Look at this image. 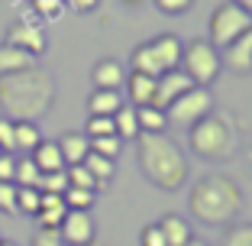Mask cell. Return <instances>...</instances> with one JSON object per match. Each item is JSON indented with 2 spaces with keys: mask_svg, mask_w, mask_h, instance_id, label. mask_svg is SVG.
I'll list each match as a JSON object with an SVG mask.
<instances>
[{
  "mask_svg": "<svg viewBox=\"0 0 252 246\" xmlns=\"http://www.w3.org/2000/svg\"><path fill=\"white\" fill-rule=\"evenodd\" d=\"M191 88H194L191 78H188L181 68H171V71H165V75L156 78V101H152V104L162 107V110H168V107L175 104L185 91H191Z\"/></svg>",
  "mask_w": 252,
  "mask_h": 246,
  "instance_id": "obj_10",
  "label": "cell"
},
{
  "mask_svg": "<svg viewBox=\"0 0 252 246\" xmlns=\"http://www.w3.org/2000/svg\"><path fill=\"white\" fill-rule=\"evenodd\" d=\"M139 246H168L162 237V230H158V224H149L146 230L139 233Z\"/></svg>",
  "mask_w": 252,
  "mask_h": 246,
  "instance_id": "obj_37",
  "label": "cell"
},
{
  "mask_svg": "<svg viewBox=\"0 0 252 246\" xmlns=\"http://www.w3.org/2000/svg\"><path fill=\"white\" fill-rule=\"evenodd\" d=\"M30 156H32V162L39 165L42 175H45V172H65V159H62V149H59V142H55V140H42Z\"/></svg>",
  "mask_w": 252,
  "mask_h": 246,
  "instance_id": "obj_17",
  "label": "cell"
},
{
  "mask_svg": "<svg viewBox=\"0 0 252 246\" xmlns=\"http://www.w3.org/2000/svg\"><path fill=\"white\" fill-rule=\"evenodd\" d=\"M236 3H239V7H243V10H246V13H249V16H252V0H236Z\"/></svg>",
  "mask_w": 252,
  "mask_h": 246,
  "instance_id": "obj_41",
  "label": "cell"
},
{
  "mask_svg": "<svg viewBox=\"0 0 252 246\" xmlns=\"http://www.w3.org/2000/svg\"><path fill=\"white\" fill-rule=\"evenodd\" d=\"M188 142H191L194 156L207 159V162H226L239 149V127L230 110H210L194 127H188Z\"/></svg>",
  "mask_w": 252,
  "mask_h": 246,
  "instance_id": "obj_4",
  "label": "cell"
},
{
  "mask_svg": "<svg viewBox=\"0 0 252 246\" xmlns=\"http://www.w3.org/2000/svg\"><path fill=\"white\" fill-rule=\"evenodd\" d=\"M65 214H68V208H65V198L62 194H42L39 198V214H36L39 230H59Z\"/></svg>",
  "mask_w": 252,
  "mask_h": 246,
  "instance_id": "obj_13",
  "label": "cell"
},
{
  "mask_svg": "<svg viewBox=\"0 0 252 246\" xmlns=\"http://www.w3.org/2000/svg\"><path fill=\"white\" fill-rule=\"evenodd\" d=\"M0 246H16V243H13V240H0Z\"/></svg>",
  "mask_w": 252,
  "mask_h": 246,
  "instance_id": "obj_43",
  "label": "cell"
},
{
  "mask_svg": "<svg viewBox=\"0 0 252 246\" xmlns=\"http://www.w3.org/2000/svg\"><path fill=\"white\" fill-rule=\"evenodd\" d=\"M7 45H16V49H23V52H30V55H42L45 52V33L39 26H32V23L20 20L7 30Z\"/></svg>",
  "mask_w": 252,
  "mask_h": 246,
  "instance_id": "obj_11",
  "label": "cell"
},
{
  "mask_svg": "<svg viewBox=\"0 0 252 246\" xmlns=\"http://www.w3.org/2000/svg\"><path fill=\"white\" fill-rule=\"evenodd\" d=\"M136 159L149 181L162 191H178L188 181V159L178 142L165 133H139L136 136Z\"/></svg>",
  "mask_w": 252,
  "mask_h": 246,
  "instance_id": "obj_3",
  "label": "cell"
},
{
  "mask_svg": "<svg viewBox=\"0 0 252 246\" xmlns=\"http://www.w3.org/2000/svg\"><path fill=\"white\" fill-rule=\"evenodd\" d=\"M59 149H62V159H65V169L68 165H81L84 159H88V152H91V140L84 133H65V136H59Z\"/></svg>",
  "mask_w": 252,
  "mask_h": 246,
  "instance_id": "obj_16",
  "label": "cell"
},
{
  "mask_svg": "<svg viewBox=\"0 0 252 246\" xmlns=\"http://www.w3.org/2000/svg\"><path fill=\"white\" fill-rule=\"evenodd\" d=\"M84 169L91 172L97 178V185H100V191H104L107 185H110V178H113V159H107V156H97V152H88V159H84Z\"/></svg>",
  "mask_w": 252,
  "mask_h": 246,
  "instance_id": "obj_25",
  "label": "cell"
},
{
  "mask_svg": "<svg viewBox=\"0 0 252 246\" xmlns=\"http://www.w3.org/2000/svg\"><path fill=\"white\" fill-rule=\"evenodd\" d=\"M100 0H65V7H71L74 13H91Z\"/></svg>",
  "mask_w": 252,
  "mask_h": 246,
  "instance_id": "obj_40",
  "label": "cell"
},
{
  "mask_svg": "<svg viewBox=\"0 0 252 246\" xmlns=\"http://www.w3.org/2000/svg\"><path fill=\"white\" fill-rule=\"evenodd\" d=\"M36 65V55L23 52V49H16V45H0V78L3 75H16V71H26V68Z\"/></svg>",
  "mask_w": 252,
  "mask_h": 246,
  "instance_id": "obj_18",
  "label": "cell"
},
{
  "mask_svg": "<svg viewBox=\"0 0 252 246\" xmlns=\"http://www.w3.org/2000/svg\"><path fill=\"white\" fill-rule=\"evenodd\" d=\"M62 198H65V208L68 211H91V208H94V201H97V191H88V188H71V185H68Z\"/></svg>",
  "mask_w": 252,
  "mask_h": 246,
  "instance_id": "obj_26",
  "label": "cell"
},
{
  "mask_svg": "<svg viewBox=\"0 0 252 246\" xmlns=\"http://www.w3.org/2000/svg\"><path fill=\"white\" fill-rule=\"evenodd\" d=\"M59 237L65 246H88L97 240V227H94V217L91 211H68L65 220L59 227Z\"/></svg>",
  "mask_w": 252,
  "mask_h": 246,
  "instance_id": "obj_9",
  "label": "cell"
},
{
  "mask_svg": "<svg viewBox=\"0 0 252 246\" xmlns=\"http://www.w3.org/2000/svg\"><path fill=\"white\" fill-rule=\"evenodd\" d=\"M246 30H252V16L239 7L236 0L220 3V7L214 10V16H210V42H214L217 49H226V45H230L233 39H239Z\"/></svg>",
  "mask_w": 252,
  "mask_h": 246,
  "instance_id": "obj_7",
  "label": "cell"
},
{
  "mask_svg": "<svg viewBox=\"0 0 252 246\" xmlns=\"http://www.w3.org/2000/svg\"><path fill=\"white\" fill-rule=\"evenodd\" d=\"M223 65L233 68V71H252V30H246L239 39H233L226 49H223Z\"/></svg>",
  "mask_w": 252,
  "mask_h": 246,
  "instance_id": "obj_12",
  "label": "cell"
},
{
  "mask_svg": "<svg viewBox=\"0 0 252 246\" xmlns=\"http://www.w3.org/2000/svg\"><path fill=\"white\" fill-rule=\"evenodd\" d=\"M191 3H194V0H156V7L162 10V13H168V16L188 13V10H191Z\"/></svg>",
  "mask_w": 252,
  "mask_h": 246,
  "instance_id": "obj_36",
  "label": "cell"
},
{
  "mask_svg": "<svg viewBox=\"0 0 252 246\" xmlns=\"http://www.w3.org/2000/svg\"><path fill=\"white\" fill-rule=\"evenodd\" d=\"M210 110H214V94H210L207 88H197V84H194V88L185 91L165 113H168V123L188 130V127H194L200 117H207Z\"/></svg>",
  "mask_w": 252,
  "mask_h": 246,
  "instance_id": "obj_8",
  "label": "cell"
},
{
  "mask_svg": "<svg viewBox=\"0 0 252 246\" xmlns=\"http://www.w3.org/2000/svg\"><path fill=\"white\" fill-rule=\"evenodd\" d=\"M52 101H55V81L49 71L36 65L0 78V110L13 123H20V120L36 123L39 117L49 113Z\"/></svg>",
  "mask_w": 252,
  "mask_h": 246,
  "instance_id": "obj_1",
  "label": "cell"
},
{
  "mask_svg": "<svg viewBox=\"0 0 252 246\" xmlns=\"http://www.w3.org/2000/svg\"><path fill=\"white\" fill-rule=\"evenodd\" d=\"M91 81H94V88H100V91H123L126 71H123V65H120L117 59H100L94 65Z\"/></svg>",
  "mask_w": 252,
  "mask_h": 246,
  "instance_id": "obj_14",
  "label": "cell"
},
{
  "mask_svg": "<svg viewBox=\"0 0 252 246\" xmlns=\"http://www.w3.org/2000/svg\"><path fill=\"white\" fill-rule=\"evenodd\" d=\"M32 246H65L59 237V230H36V237H32Z\"/></svg>",
  "mask_w": 252,
  "mask_h": 246,
  "instance_id": "obj_38",
  "label": "cell"
},
{
  "mask_svg": "<svg viewBox=\"0 0 252 246\" xmlns=\"http://www.w3.org/2000/svg\"><path fill=\"white\" fill-rule=\"evenodd\" d=\"M185 246H210V243H204V240H197V237H191V240H188V243Z\"/></svg>",
  "mask_w": 252,
  "mask_h": 246,
  "instance_id": "obj_42",
  "label": "cell"
},
{
  "mask_svg": "<svg viewBox=\"0 0 252 246\" xmlns=\"http://www.w3.org/2000/svg\"><path fill=\"white\" fill-rule=\"evenodd\" d=\"M126 94H129V104L133 107H146L156 101V78L149 75H139V71H133V75H126Z\"/></svg>",
  "mask_w": 252,
  "mask_h": 246,
  "instance_id": "obj_15",
  "label": "cell"
},
{
  "mask_svg": "<svg viewBox=\"0 0 252 246\" xmlns=\"http://www.w3.org/2000/svg\"><path fill=\"white\" fill-rule=\"evenodd\" d=\"M0 211L16 214V185L13 181H0Z\"/></svg>",
  "mask_w": 252,
  "mask_h": 246,
  "instance_id": "obj_34",
  "label": "cell"
},
{
  "mask_svg": "<svg viewBox=\"0 0 252 246\" xmlns=\"http://www.w3.org/2000/svg\"><path fill=\"white\" fill-rule=\"evenodd\" d=\"M65 188H68L65 172H45L42 178H39V191L42 194H65Z\"/></svg>",
  "mask_w": 252,
  "mask_h": 246,
  "instance_id": "obj_30",
  "label": "cell"
},
{
  "mask_svg": "<svg viewBox=\"0 0 252 246\" xmlns=\"http://www.w3.org/2000/svg\"><path fill=\"white\" fill-rule=\"evenodd\" d=\"M13 169H16V156L0 152V181H13Z\"/></svg>",
  "mask_w": 252,
  "mask_h": 246,
  "instance_id": "obj_39",
  "label": "cell"
},
{
  "mask_svg": "<svg viewBox=\"0 0 252 246\" xmlns=\"http://www.w3.org/2000/svg\"><path fill=\"white\" fill-rule=\"evenodd\" d=\"M243 188L226 175H204L194 181L188 208H191L194 220L207 227H230L243 214Z\"/></svg>",
  "mask_w": 252,
  "mask_h": 246,
  "instance_id": "obj_2",
  "label": "cell"
},
{
  "mask_svg": "<svg viewBox=\"0 0 252 246\" xmlns=\"http://www.w3.org/2000/svg\"><path fill=\"white\" fill-rule=\"evenodd\" d=\"M120 149H123V140H120L117 133H113V136H94V140H91V152L107 156V159H113V162H117Z\"/></svg>",
  "mask_w": 252,
  "mask_h": 246,
  "instance_id": "obj_27",
  "label": "cell"
},
{
  "mask_svg": "<svg viewBox=\"0 0 252 246\" xmlns=\"http://www.w3.org/2000/svg\"><path fill=\"white\" fill-rule=\"evenodd\" d=\"M88 246H100V243H97V240H94V243H88Z\"/></svg>",
  "mask_w": 252,
  "mask_h": 246,
  "instance_id": "obj_44",
  "label": "cell"
},
{
  "mask_svg": "<svg viewBox=\"0 0 252 246\" xmlns=\"http://www.w3.org/2000/svg\"><path fill=\"white\" fill-rule=\"evenodd\" d=\"M158 230H162V237H165V243H168V246H185L188 240L194 237L191 224H188L181 214H165L162 220H158Z\"/></svg>",
  "mask_w": 252,
  "mask_h": 246,
  "instance_id": "obj_19",
  "label": "cell"
},
{
  "mask_svg": "<svg viewBox=\"0 0 252 246\" xmlns=\"http://www.w3.org/2000/svg\"><path fill=\"white\" fill-rule=\"evenodd\" d=\"M39 198H42L39 188H16V211L36 217L39 214Z\"/></svg>",
  "mask_w": 252,
  "mask_h": 246,
  "instance_id": "obj_28",
  "label": "cell"
},
{
  "mask_svg": "<svg viewBox=\"0 0 252 246\" xmlns=\"http://www.w3.org/2000/svg\"><path fill=\"white\" fill-rule=\"evenodd\" d=\"M220 49H217L210 39H194L185 45V55H181V71L191 78L197 88H210V84L220 78Z\"/></svg>",
  "mask_w": 252,
  "mask_h": 246,
  "instance_id": "obj_6",
  "label": "cell"
},
{
  "mask_svg": "<svg viewBox=\"0 0 252 246\" xmlns=\"http://www.w3.org/2000/svg\"><path fill=\"white\" fill-rule=\"evenodd\" d=\"M123 104H126V101H123V94H120V91H100V88H97L94 94L88 97L91 117H113V113H117Z\"/></svg>",
  "mask_w": 252,
  "mask_h": 246,
  "instance_id": "obj_20",
  "label": "cell"
},
{
  "mask_svg": "<svg viewBox=\"0 0 252 246\" xmlns=\"http://www.w3.org/2000/svg\"><path fill=\"white\" fill-rule=\"evenodd\" d=\"M117 127H113V117H88V127H84V136L94 140V136H113Z\"/></svg>",
  "mask_w": 252,
  "mask_h": 246,
  "instance_id": "obj_32",
  "label": "cell"
},
{
  "mask_svg": "<svg viewBox=\"0 0 252 246\" xmlns=\"http://www.w3.org/2000/svg\"><path fill=\"white\" fill-rule=\"evenodd\" d=\"M136 120H139V133H165L168 130V113L156 104L136 107Z\"/></svg>",
  "mask_w": 252,
  "mask_h": 246,
  "instance_id": "obj_21",
  "label": "cell"
},
{
  "mask_svg": "<svg viewBox=\"0 0 252 246\" xmlns=\"http://www.w3.org/2000/svg\"><path fill=\"white\" fill-rule=\"evenodd\" d=\"M0 152H16V142H13V120L0 117Z\"/></svg>",
  "mask_w": 252,
  "mask_h": 246,
  "instance_id": "obj_35",
  "label": "cell"
},
{
  "mask_svg": "<svg viewBox=\"0 0 252 246\" xmlns=\"http://www.w3.org/2000/svg\"><path fill=\"white\" fill-rule=\"evenodd\" d=\"M13 142H16V152H26V156H30L39 142H42V133H39L36 123L20 120V123H13Z\"/></svg>",
  "mask_w": 252,
  "mask_h": 246,
  "instance_id": "obj_23",
  "label": "cell"
},
{
  "mask_svg": "<svg viewBox=\"0 0 252 246\" xmlns=\"http://www.w3.org/2000/svg\"><path fill=\"white\" fill-rule=\"evenodd\" d=\"M223 246H252V224H230Z\"/></svg>",
  "mask_w": 252,
  "mask_h": 246,
  "instance_id": "obj_31",
  "label": "cell"
},
{
  "mask_svg": "<svg viewBox=\"0 0 252 246\" xmlns=\"http://www.w3.org/2000/svg\"><path fill=\"white\" fill-rule=\"evenodd\" d=\"M249 162H252V149H249Z\"/></svg>",
  "mask_w": 252,
  "mask_h": 246,
  "instance_id": "obj_45",
  "label": "cell"
},
{
  "mask_svg": "<svg viewBox=\"0 0 252 246\" xmlns=\"http://www.w3.org/2000/svg\"><path fill=\"white\" fill-rule=\"evenodd\" d=\"M113 127H117V136L123 142H133L139 136V120H136V107L123 104L117 113H113Z\"/></svg>",
  "mask_w": 252,
  "mask_h": 246,
  "instance_id": "obj_22",
  "label": "cell"
},
{
  "mask_svg": "<svg viewBox=\"0 0 252 246\" xmlns=\"http://www.w3.org/2000/svg\"><path fill=\"white\" fill-rule=\"evenodd\" d=\"M65 175H68V185H71V188H88V191H100L97 178L91 175L88 169H84V165H68Z\"/></svg>",
  "mask_w": 252,
  "mask_h": 246,
  "instance_id": "obj_29",
  "label": "cell"
},
{
  "mask_svg": "<svg viewBox=\"0 0 252 246\" xmlns=\"http://www.w3.org/2000/svg\"><path fill=\"white\" fill-rule=\"evenodd\" d=\"M181 55H185V42L175 33H162V36L136 45L133 55H129V65L139 75L158 78L165 71H171V68H181Z\"/></svg>",
  "mask_w": 252,
  "mask_h": 246,
  "instance_id": "obj_5",
  "label": "cell"
},
{
  "mask_svg": "<svg viewBox=\"0 0 252 246\" xmlns=\"http://www.w3.org/2000/svg\"><path fill=\"white\" fill-rule=\"evenodd\" d=\"M32 10H36L42 20H59L65 13V0H32Z\"/></svg>",
  "mask_w": 252,
  "mask_h": 246,
  "instance_id": "obj_33",
  "label": "cell"
},
{
  "mask_svg": "<svg viewBox=\"0 0 252 246\" xmlns=\"http://www.w3.org/2000/svg\"><path fill=\"white\" fill-rule=\"evenodd\" d=\"M39 178H42V172L32 162V156L16 159V169H13V185L16 188H39Z\"/></svg>",
  "mask_w": 252,
  "mask_h": 246,
  "instance_id": "obj_24",
  "label": "cell"
}]
</instances>
